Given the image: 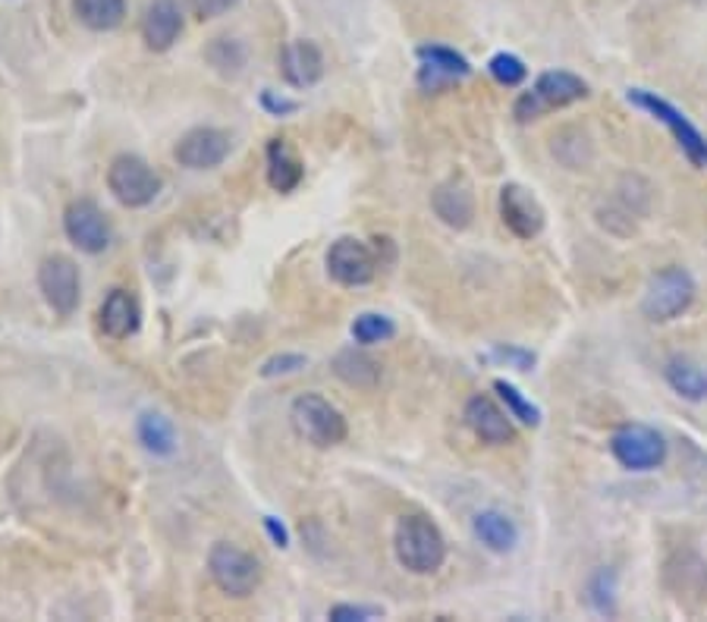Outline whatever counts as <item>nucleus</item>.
I'll use <instances>...</instances> for the list:
<instances>
[{"label":"nucleus","instance_id":"nucleus-18","mask_svg":"<svg viewBox=\"0 0 707 622\" xmlns=\"http://www.w3.org/2000/svg\"><path fill=\"white\" fill-rule=\"evenodd\" d=\"M98 324L110 340H129L142 324V309L139 299L129 290H110L98 311Z\"/></svg>","mask_w":707,"mask_h":622},{"label":"nucleus","instance_id":"nucleus-16","mask_svg":"<svg viewBox=\"0 0 707 622\" xmlns=\"http://www.w3.org/2000/svg\"><path fill=\"white\" fill-rule=\"evenodd\" d=\"M277 63H280L283 83L292 85V88H312L324 76V54H321L318 44L306 42V39L283 44Z\"/></svg>","mask_w":707,"mask_h":622},{"label":"nucleus","instance_id":"nucleus-23","mask_svg":"<svg viewBox=\"0 0 707 622\" xmlns=\"http://www.w3.org/2000/svg\"><path fill=\"white\" fill-rule=\"evenodd\" d=\"M136 435H139L142 450L151 453L154 459H170L176 453V447H180V443H176V428H173V421L161 412L139 415Z\"/></svg>","mask_w":707,"mask_h":622},{"label":"nucleus","instance_id":"nucleus-17","mask_svg":"<svg viewBox=\"0 0 707 622\" xmlns=\"http://www.w3.org/2000/svg\"><path fill=\"white\" fill-rule=\"evenodd\" d=\"M183 35V10L176 0H151L142 17V39L148 51L164 54Z\"/></svg>","mask_w":707,"mask_h":622},{"label":"nucleus","instance_id":"nucleus-33","mask_svg":"<svg viewBox=\"0 0 707 622\" xmlns=\"http://www.w3.org/2000/svg\"><path fill=\"white\" fill-rule=\"evenodd\" d=\"M189 10H192V17L195 20H217V17H224L229 13L239 0H186Z\"/></svg>","mask_w":707,"mask_h":622},{"label":"nucleus","instance_id":"nucleus-12","mask_svg":"<svg viewBox=\"0 0 707 622\" xmlns=\"http://www.w3.org/2000/svg\"><path fill=\"white\" fill-rule=\"evenodd\" d=\"M500 221L516 239H535L544 229L547 214L535 192H528L519 183H506L500 189Z\"/></svg>","mask_w":707,"mask_h":622},{"label":"nucleus","instance_id":"nucleus-10","mask_svg":"<svg viewBox=\"0 0 707 622\" xmlns=\"http://www.w3.org/2000/svg\"><path fill=\"white\" fill-rule=\"evenodd\" d=\"M63 233L85 255H101L110 246V239H114L107 214L92 199H76V202L66 205V211H63Z\"/></svg>","mask_w":707,"mask_h":622},{"label":"nucleus","instance_id":"nucleus-22","mask_svg":"<svg viewBox=\"0 0 707 622\" xmlns=\"http://www.w3.org/2000/svg\"><path fill=\"white\" fill-rule=\"evenodd\" d=\"M302 176H306V167L292 154V148L283 139H271V146H268V183H271L274 192L287 195L292 189H299Z\"/></svg>","mask_w":707,"mask_h":622},{"label":"nucleus","instance_id":"nucleus-36","mask_svg":"<svg viewBox=\"0 0 707 622\" xmlns=\"http://www.w3.org/2000/svg\"><path fill=\"white\" fill-rule=\"evenodd\" d=\"M265 532H268V538L274 540V547H280V550L290 547V532H287L274 516H265Z\"/></svg>","mask_w":707,"mask_h":622},{"label":"nucleus","instance_id":"nucleus-3","mask_svg":"<svg viewBox=\"0 0 707 622\" xmlns=\"http://www.w3.org/2000/svg\"><path fill=\"white\" fill-rule=\"evenodd\" d=\"M292 428L299 431V437H306L312 447L318 450H331V447H340L350 428H346V418L343 412L333 406L331 399L318 394H302L290 409Z\"/></svg>","mask_w":707,"mask_h":622},{"label":"nucleus","instance_id":"nucleus-11","mask_svg":"<svg viewBox=\"0 0 707 622\" xmlns=\"http://www.w3.org/2000/svg\"><path fill=\"white\" fill-rule=\"evenodd\" d=\"M328 274L340 287H365L377 274L375 251L368 249L362 239L343 236L328 249Z\"/></svg>","mask_w":707,"mask_h":622},{"label":"nucleus","instance_id":"nucleus-29","mask_svg":"<svg viewBox=\"0 0 707 622\" xmlns=\"http://www.w3.org/2000/svg\"><path fill=\"white\" fill-rule=\"evenodd\" d=\"M588 601H591V607L601 616H610L617 610V572L613 569H601L591 579V585H588Z\"/></svg>","mask_w":707,"mask_h":622},{"label":"nucleus","instance_id":"nucleus-15","mask_svg":"<svg viewBox=\"0 0 707 622\" xmlns=\"http://www.w3.org/2000/svg\"><path fill=\"white\" fill-rule=\"evenodd\" d=\"M465 425L472 428V435L479 437L481 443L488 447H503V443H513L516 428H513V415L506 409H500L491 396H472L465 403Z\"/></svg>","mask_w":707,"mask_h":622},{"label":"nucleus","instance_id":"nucleus-21","mask_svg":"<svg viewBox=\"0 0 707 622\" xmlns=\"http://www.w3.org/2000/svg\"><path fill=\"white\" fill-rule=\"evenodd\" d=\"M472 532L494 554H510L519 544L516 522L506 516V513H500V510H481L479 516L472 518Z\"/></svg>","mask_w":707,"mask_h":622},{"label":"nucleus","instance_id":"nucleus-8","mask_svg":"<svg viewBox=\"0 0 707 622\" xmlns=\"http://www.w3.org/2000/svg\"><path fill=\"white\" fill-rule=\"evenodd\" d=\"M610 453L629 472H654L666 459V440L647 425H623L610 437Z\"/></svg>","mask_w":707,"mask_h":622},{"label":"nucleus","instance_id":"nucleus-28","mask_svg":"<svg viewBox=\"0 0 707 622\" xmlns=\"http://www.w3.org/2000/svg\"><path fill=\"white\" fill-rule=\"evenodd\" d=\"M494 390H497L500 399H503L506 412L513 415V418H519L522 425H528V428H538V425H542V409H538L532 399H525L519 387H513L510 380H494Z\"/></svg>","mask_w":707,"mask_h":622},{"label":"nucleus","instance_id":"nucleus-13","mask_svg":"<svg viewBox=\"0 0 707 622\" xmlns=\"http://www.w3.org/2000/svg\"><path fill=\"white\" fill-rule=\"evenodd\" d=\"M173 158L186 170H214L229 158V136L214 126L189 129L173 148Z\"/></svg>","mask_w":707,"mask_h":622},{"label":"nucleus","instance_id":"nucleus-32","mask_svg":"<svg viewBox=\"0 0 707 622\" xmlns=\"http://www.w3.org/2000/svg\"><path fill=\"white\" fill-rule=\"evenodd\" d=\"M328 616H331L333 622H368L381 620L384 610H377V607H362V603H336V607H331Z\"/></svg>","mask_w":707,"mask_h":622},{"label":"nucleus","instance_id":"nucleus-20","mask_svg":"<svg viewBox=\"0 0 707 622\" xmlns=\"http://www.w3.org/2000/svg\"><path fill=\"white\" fill-rule=\"evenodd\" d=\"M666 384L688 403L707 399V368L692 355H673L664 365Z\"/></svg>","mask_w":707,"mask_h":622},{"label":"nucleus","instance_id":"nucleus-4","mask_svg":"<svg viewBox=\"0 0 707 622\" xmlns=\"http://www.w3.org/2000/svg\"><path fill=\"white\" fill-rule=\"evenodd\" d=\"M208 572L227 598H249L261 585V562L229 540H217L211 547Z\"/></svg>","mask_w":707,"mask_h":622},{"label":"nucleus","instance_id":"nucleus-9","mask_svg":"<svg viewBox=\"0 0 707 622\" xmlns=\"http://www.w3.org/2000/svg\"><path fill=\"white\" fill-rule=\"evenodd\" d=\"M39 290H42L47 309L61 318H69L79 309V296H83V277L73 258L66 255H47L39 268Z\"/></svg>","mask_w":707,"mask_h":622},{"label":"nucleus","instance_id":"nucleus-6","mask_svg":"<svg viewBox=\"0 0 707 622\" xmlns=\"http://www.w3.org/2000/svg\"><path fill=\"white\" fill-rule=\"evenodd\" d=\"M107 189L124 207H148L161 192V176L139 154H117L107 167Z\"/></svg>","mask_w":707,"mask_h":622},{"label":"nucleus","instance_id":"nucleus-27","mask_svg":"<svg viewBox=\"0 0 707 622\" xmlns=\"http://www.w3.org/2000/svg\"><path fill=\"white\" fill-rule=\"evenodd\" d=\"M396 336V324L387 314L377 311H365L353 321V340L358 346H375V343H387Z\"/></svg>","mask_w":707,"mask_h":622},{"label":"nucleus","instance_id":"nucleus-5","mask_svg":"<svg viewBox=\"0 0 707 622\" xmlns=\"http://www.w3.org/2000/svg\"><path fill=\"white\" fill-rule=\"evenodd\" d=\"M625 98H629L632 107H642V110H647L654 120H661V124L673 132L676 146L683 148V154H686L692 164L707 167V139L701 136V129L692 124L683 110H676V107H673L669 101H664L661 95L645 92V88H629V92H625Z\"/></svg>","mask_w":707,"mask_h":622},{"label":"nucleus","instance_id":"nucleus-1","mask_svg":"<svg viewBox=\"0 0 707 622\" xmlns=\"http://www.w3.org/2000/svg\"><path fill=\"white\" fill-rule=\"evenodd\" d=\"M394 554L399 566L413 576H435L447 562V538L435 522L421 513L399 516L394 532Z\"/></svg>","mask_w":707,"mask_h":622},{"label":"nucleus","instance_id":"nucleus-2","mask_svg":"<svg viewBox=\"0 0 707 622\" xmlns=\"http://www.w3.org/2000/svg\"><path fill=\"white\" fill-rule=\"evenodd\" d=\"M582 98H588L585 79H579L576 73H566V69H550V73H542L528 92H522L513 114L519 124H528V120H538L550 110L582 101Z\"/></svg>","mask_w":707,"mask_h":622},{"label":"nucleus","instance_id":"nucleus-30","mask_svg":"<svg viewBox=\"0 0 707 622\" xmlns=\"http://www.w3.org/2000/svg\"><path fill=\"white\" fill-rule=\"evenodd\" d=\"M488 69H491V76H494L500 85H506V88H516V85L525 83V76H528V66H525L516 54H494L491 63H488Z\"/></svg>","mask_w":707,"mask_h":622},{"label":"nucleus","instance_id":"nucleus-14","mask_svg":"<svg viewBox=\"0 0 707 622\" xmlns=\"http://www.w3.org/2000/svg\"><path fill=\"white\" fill-rule=\"evenodd\" d=\"M418 61V85L425 92H440L447 85L459 83L465 76H472V63L465 61L459 51L453 47H443V44H421L416 51Z\"/></svg>","mask_w":707,"mask_h":622},{"label":"nucleus","instance_id":"nucleus-35","mask_svg":"<svg viewBox=\"0 0 707 622\" xmlns=\"http://www.w3.org/2000/svg\"><path fill=\"white\" fill-rule=\"evenodd\" d=\"M500 362H510L513 368H519V372H528L532 365H535V353H528V350H519V346H497L494 350Z\"/></svg>","mask_w":707,"mask_h":622},{"label":"nucleus","instance_id":"nucleus-7","mask_svg":"<svg viewBox=\"0 0 707 622\" xmlns=\"http://www.w3.org/2000/svg\"><path fill=\"white\" fill-rule=\"evenodd\" d=\"M695 280L686 268H664L657 270L647 283L645 299H642V311H645L651 321L664 324L679 318L683 311H688V305L695 302Z\"/></svg>","mask_w":707,"mask_h":622},{"label":"nucleus","instance_id":"nucleus-24","mask_svg":"<svg viewBox=\"0 0 707 622\" xmlns=\"http://www.w3.org/2000/svg\"><path fill=\"white\" fill-rule=\"evenodd\" d=\"M333 374L343 384H350V387L368 390V387H375L377 380H381V362L372 358L365 350H355V346L353 350H340V353L333 355Z\"/></svg>","mask_w":707,"mask_h":622},{"label":"nucleus","instance_id":"nucleus-26","mask_svg":"<svg viewBox=\"0 0 707 622\" xmlns=\"http://www.w3.org/2000/svg\"><path fill=\"white\" fill-rule=\"evenodd\" d=\"M205 57L221 76H239L246 66V47L236 39H214L205 51Z\"/></svg>","mask_w":707,"mask_h":622},{"label":"nucleus","instance_id":"nucleus-31","mask_svg":"<svg viewBox=\"0 0 707 622\" xmlns=\"http://www.w3.org/2000/svg\"><path fill=\"white\" fill-rule=\"evenodd\" d=\"M306 362H309V358H306L302 353L271 355V358L261 365V372L258 374H261V377H268V380H271V377H287V374H296L299 368H306Z\"/></svg>","mask_w":707,"mask_h":622},{"label":"nucleus","instance_id":"nucleus-34","mask_svg":"<svg viewBox=\"0 0 707 622\" xmlns=\"http://www.w3.org/2000/svg\"><path fill=\"white\" fill-rule=\"evenodd\" d=\"M261 107H265L271 117H290V114L299 110V101L283 98V95H277V92H261Z\"/></svg>","mask_w":707,"mask_h":622},{"label":"nucleus","instance_id":"nucleus-25","mask_svg":"<svg viewBox=\"0 0 707 622\" xmlns=\"http://www.w3.org/2000/svg\"><path fill=\"white\" fill-rule=\"evenodd\" d=\"M73 10L92 32H114L126 20V0H73Z\"/></svg>","mask_w":707,"mask_h":622},{"label":"nucleus","instance_id":"nucleus-19","mask_svg":"<svg viewBox=\"0 0 707 622\" xmlns=\"http://www.w3.org/2000/svg\"><path fill=\"white\" fill-rule=\"evenodd\" d=\"M431 207L437 217L453 229H465L475 221V199L469 186H462L457 180H447L431 192Z\"/></svg>","mask_w":707,"mask_h":622}]
</instances>
